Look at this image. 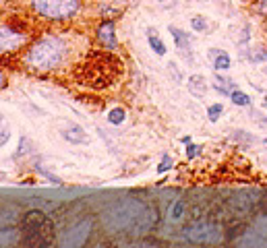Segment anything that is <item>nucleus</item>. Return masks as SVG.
<instances>
[{"label": "nucleus", "mask_w": 267, "mask_h": 248, "mask_svg": "<svg viewBox=\"0 0 267 248\" xmlns=\"http://www.w3.org/2000/svg\"><path fill=\"white\" fill-rule=\"evenodd\" d=\"M151 221L149 209L139 201H123L104 213V224L110 232L143 234L149 226H153Z\"/></svg>", "instance_id": "1"}, {"label": "nucleus", "mask_w": 267, "mask_h": 248, "mask_svg": "<svg viewBox=\"0 0 267 248\" xmlns=\"http://www.w3.org/2000/svg\"><path fill=\"white\" fill-rule=\"evenodd\" d=\"M66 56H68L66 41L56 38V35H48V38H41L36 43H31L29 50L25 52L23 62L31 70L48 73V70H54L62 64Z\"/></svg>", "instance_id": "2"}, {"label": "nucleus", "mask_w": 267, "mask_h": 248, "mask_svg": "<svg viewBox=\"0 0 267 248\" xmlns=\"http://www.w3.org/2000/svg\"><path fill=\"white\" fill-rule=\"evenodd\" d=\"M31 8L48 21H68L81 11V0H31Z\"/></svg>", "instance_id": "3"}, {"label": "nucleus", "mask_w": 267, "mask_h": 248, "mask_svg": "<svg viewBox=\"0 0 267 248\" xmlns=\"http://www.w3.org/2000/svg\"><path fill=\"white\" fill-rule=\"evenodd\" d=\"M183 234L195 244H207V242H220L222 232L220 227H215L211 224H205V221H195V224L186 226L183 229Z\"/></svg>", "instance_id": "4"}, {"label": "nucleus", "mask_w": 267, "mask_h": 248, "mask_svg": "<svg viewBox=\"0 0 267 248\" xmlns=\"http://www.w3.org/2000/svg\"><path fill=\"white\" fill-rule=\"evenodd\" d=\"M27 43V35L19 29H13L11 25H0V54H8L23 48Z\"/></svg>", "instance_id": "5"}, {"label": "nucleus", "mask_w": 267, "mask_h": 248, "mask_svg": "<svg viewBox=\"0 0 267 248\" xmlns=\"http://www.w3.org/2000/svg\"><path fill=\"white\" fill-rule=\"evenodd\" d=\"M91 219H83L79 221V224H75L73 227H68L66 232L62 234V238H60V244L62 246H81L87 242V238L91 234Z\"/></svg>", "instance_id": "6"}, {"label": "nucleus", "mask_w": 267, "mask_h": 248, "mask_svg": "<svg viewBox=\"0 0 267 248\" xmlns=\"http://www.w3.org/2000/svg\"><path fill=\"white\" fill-rule=\"evenodd\" d=\"M96 35H98V41L104 46L106 50H116L118 48V38H116V25L112 19H106L98 25L96 29Z\"/></svg>", "instance_id": "7"}, {"label": "nucleus", "mask_w": 267, "mask_h": 248, "mask_svg": "<svg viewBox=\"0 0 267 248\" xmlns=\"http://www.w3.org/2000/svg\"><path fill=\"white\" fill-rule=\"evenodd\" d=\"M207 56H209V62H211V66L215 73H220V70H228L232 66V58L226 50H222V48H211L207 52Z\"/></svg>", "instance_id": "8"}, {"label": "nucleus", "mask_w": 267, "mask_h": 248, "mask_svg": "<svg viewBox=\"0 0 267 248\" xmlns=\"http://www.w3.org/2000/svg\"><path fill=\"white\" fill-rule=\"evenodd\" d=\"M60 135H62V139L68 141L71 145L87 143V135H85V130L79 126V124H66V126L60 128Z\"/></svg>", "instance_id": "9"}, {"label": "nucleus", "mask_w": 267, "mask_h": 248, "mask_svg": "<svg viewBox=\"0 0 267 248\" xmlns=\"http://www.w3.org/2000/svg\"><path fill=\"white\" fill-rule=\"evenodd\" d=\"M207 81H205L203 75H191L186 79V89L191 91L195 97H203L205 93H207Z\"/></svg>", "instance_id": "10"}, {"label": "nucleus", "mask_w": 267, "mask_h": 248, "mask_svg": "<svg viewBox=\"0 0 267 248\" xmlns=\"http://www.w3.org/2000/svg\"><path fill=\"white\" fill-rule=\"evenodd\" d=\"M168 31L172 33V38H174L176 41V46L180 50H191V35H188L185 29H178V27H168Z\"/></svg>", "instance_id": "11"}, {"label": "nucleus", "mask_w": 267, "mask_h": 248, "mask_svg": "<svg viewBox=\"0 0 267 248\" xmlns=\"http://www.w3.org/2000/svg\"><path fill=\"white\" fill-rule=\"evenodd\" d=\"M147 43H149V48L156 52L158 56H166V43L158 38L156 29H147Z\"/></svg>", "instance_id": "12"}, {"label": "nucleus", "mask_w": 267, "mask_h": 248, "mask_svg": "<svg viewBox=\"0 0 267 248\" xmlns=\"http://www.w3.org/2000/svg\"><path fill=\"white\" fill-rule=\"evenodd\" d=\"M213 89L218 91L220 95H228L230 97V93L236 89V87H232V81L230 79H224L222 75H215V81H213Z\"/></svg>", "instance_id": "13"}, {"label": "nucleus", "mask_w": 267, "mask_h": 248, "mask_svg": "<svg viewBox=\"0 0 267 248\" xmlns=\"http://www.w3.org/2000/svg\"><path fill=\"white\" fill-rule=\"evenodd\" d=\"M23 224L27 226V227H41V226L46 224V215L41 213V211H29V213L25 215Z\"/></svg>", "instance_id": "14"}, {"label": "nucleus", "mask_w": 267, "mask_h": 248, "mask_svg": "<svg viewBox=\"0 0 267 248\" xmlns=\"http://www.w3.org/2000/svg\"><path fill=\"white\" fill-rule=\"evenodd\" d=\"M230 100L234 105H238V108H246V105H251L253 100H251V95H246L245 91H240V89H234L230 93Z\"/></svg>", "instance_id": "15"}, {"label": "nucleus", "mask_w": 267, "mask_h": 248, "mask_svg": "<svg viewBox=\"0 0 267 248\" xmlns=\"http://www.w3.org/2000/svg\"><path fill=\"white\" fill-rule=\"evenodd\" d=\"M126 120V110L124 108H112L110 112H108V122L110 124H114V126H118V124H123Z\"/></svg>", "instance_id": "16"}, {"label": "nucleus", "mask_w": 267, "mask_h": 248, "mask_svg": "<svg viewBox=\"0 0 267 248\" xmlns=\"http://www.w3.org/2000/svg\"><path fill=\"white\" fill-rule=\"evenodd\" d=\"M191 27H193V31H197V33H205L209 27H207V19L205 17H201V15H195L193 19H191Z\"/></svg>", "instance_id": "17"}, {"label": "nucleus", "mask_w": 267, "mask_h": 248, "mask_svg": "<svg viewBox=\"0 0 267 248\" xmlns=\"http://www.w3.org/2000/svg\"><path fill=\"white\" fill-rule=\"evenodd\" d=\"M222 114H224V105L222 103H211L209 108H207V118L209 122H218L222 118Z\"/></svg>", "instance_id": "18"}, {"label": "nucleus", "mask_w": 267, "mask_h": 248, "mask_svg": "<svg viewBox=\"0 0 267 248\" xmlns=\"http://www.w3.org/2000/svg\"><path fill=\"white\" fill-rule=\"evenodd\" d=\"M19 234H17V229H4V232H0V244L6 246V244H13Z\"/></svg>", "instance_id": "19"}, {"label": "nucleus", "mask_w": 267, "mask_h": 248, "mask_svg": "<svg viewBox=\"0 0 267 248\" xmlns=\"http://www.w3.org/2000/svg\"><path fill=\"white\" fill-rule=\"evenodd\" d=\"M183 215H185V201H176L174 207L170 211V217L178 221V219H183Z\"/></svg>", "instance_id": "20"}, {"label": "nucleus", "mask_w": 267, "mask_h": 248, "mask_svg": "<svg viewBox=\"0 0 267 248\" xmlns=\"http://www.w3.org/2000/svg\"><path fill=\"white\" fill-rule=\"evenodd\" d=\"M248 60H251V62H265L267 60V50L259 48L255 52H248Z\"/></svg>", "instance_id": "21"}, {"label": "nucleus", "mask_w": 267, "mask_h": 248, "mask_svg": "<svg viewBox=\"0 0 267 248\" xmlns=\"http://www.w3.org/2000/svg\"><path fill=\"white\" fill-rule=\"evenodd\" d=\"M172 165H174V159H172L170 155H164L162 162H160V165H158V174H166Z\"/></svg>", "instance_id": "22"}, {"label": "nucleus", "mask_w": 267, "mask_h": 248, "mask_svg": "<svg viewBox=\"0 0 267 248\" xmlns=\"http://www.w3.org/2000/svg\"><path fill=\"white\" fill-rule=\"evenodd\" d=\"M201 153H203V147H201V145H193V143L186 145V153H185V155H186L188 159H195L197 155H201Z\"/></svg>", "instance_id": "23"}, {"label": "nucleus", "mask_w": 267, "mask_h": 248, "mask_svg": "<svg viewBox=\"0 0 267 248\" xmlns=\"http://www.w3.org/2000/svg\"><path fill=\"white\" fill-rule=\"evenodd\" d=\"M234 139H243V143H255V137L253 135H248V132H245V130H236V132H232V141Z\"/></svg>", "instance_id": "24"}, {"label": "nucleus", "mask_w": 267, "mask_h": 248, "mask_svg": "<svg viewBox=\"0 0 267 248\" xmlns=\"http://www.w3.org/2000/svg\"><path fill=\"white\" fill-rule=\"evenodd\" d=\"M248 40H251V25H245L243 31H240V40H238V43H240V46H246Z\"/></svg>", "instance_id": "25"}, {"label": "nucleus", "mask_w": 267, "mask_h": 248, "mask_svg": "<svg viewBox=\"0 0 267 248\" xmlns=\"http://www.w3.org/2000/svg\"><path fill=\"white\" fill-rule=\"evenodd\" d=\"M168 68L172 70V79H174L176 83H183V77H180V70H178V66L174 64V62H168Z\"/></svg>", "instance_id": "26"}, {"label": "nucleus", "mask_w": 267, "mask_h": 248, "mask_svg": "<svg viewBox=\"0 0 267 248\" xmlns=\"http://www.w3.org/2000/svg\"><path fill=\"white\" fill-rule=\"evenodd\" d=\"M255 11H257V15L267 17V0H257V4H255Z\"/></svg>", "instance_id": "27"}, {"label": "nucleus", "mask_w": 267, "mask_h": 248, "mask_svg": "<svg viewBox=\"0 0 267 248\" xmlns=\"http://www.w3.org/2000/svg\"><path fill=\"white\" fill-rule=\"evenodd\" d=\"M8 139H11V130H8V128L0 130V147H4L8 143Z\"/></svg>", "instance_id": "28"}, {"label": "nucleus", "mask_w": 267, "mask_h": 248, "mask_svg": "<svg viewBox=\"0 0 267 248\" xmlns=\"http://www.w3.org/2000/svg\"><path fill=\"white\" fill-rule=\"evenodd\" d=\"M4 85H6V77H4V73H2V70H0V89H2Z\"/></svg>", "instance_id": "29"}, {"label": "nucleus", "mask_w": 267, "mask_h": 248, "mask_svg": "<svg viewBox=\"0 0 267 248\" xmlns=\"http://www.w3.org/2000/svg\"><path fill=\"white\" fill-rule=\"evenodd\" d=\"M188 143H191V137H188V135L183 137V145H188Z\"/></svg>", "instance_id": "30"}, {"label": "nucleus", "mask_w": 267, "mask_h": 248, "mask_svg": "<svg viewBox=\"0 0 267 248\" xmlns=\"http://www.w3.org/2000/svg\"><path fill=\"white\" fill-rule=\"evenodd\" d=\"M106 2H112V4H123L124 0H106Z\"/></svg>", "instance_id": "31"}, {"label": "nucleus", "mask_w": 267, "mask_h": 248, "mask_svg": "<svg viewBox=\"0 0 267 248\" xmlns=\"http://www.w3.org/2000/svg\"><path fill=\"white\" fill-rule=\"evenodd\" d=\"M263 108H265V110H267V93H265V95H263Z\"/></svg>", "instance_id": "32"}, {"label": "nucleus", "mask_w": 267, "mask_h": 248, "mask_svg": "<svg viewBox=\"0 0 267 248\" xmlns=\"http://www.w3.org/2000/svg\"><path fill=\"white\" fill-rule=\"evenodd\" d=\"M265 75H267V66H265Z\"/></svg>", "instance_id": "33"}, {"label": "nucleus", "mask_w": 267, "mask_h": 248, "mask_svg": "<svg viewBox=\"0 0 267 248\" xmlns=\"http://www.w3.org/2000/svg\"><path fill=\"white\" fill-rule=\"evenodd\" d=\"M158 2H164V0H158Z\"/></svg>", "instance_id": "34"}, {"label": "nucleus", "mask_w": 267, "mask_h": 248, "mask_svg": "<svg viewBox=\"0 0 267 248\" xmlns=\"http://www.w3.org/2000/svg\"><path fill=\"white\" fill-rule=\"evenodd\" d=\"M265 147H267V141H265Z\"/></svg>", "instance_id": "35"}]
</instances>
